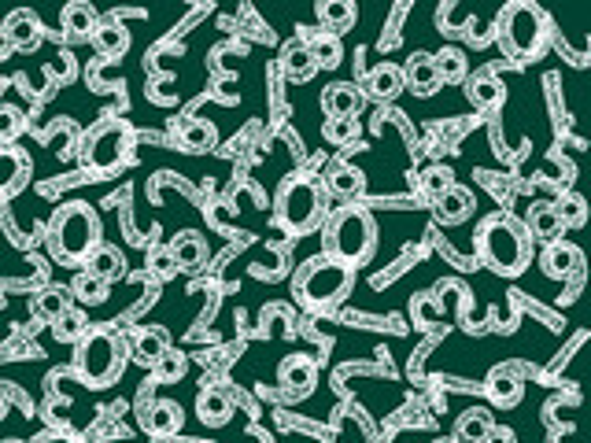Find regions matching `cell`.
Instances as JSON below:
<instances>
[{
  "instance_id": "16",
  "label": "cell",
  "mask_w": 591,
  "mask_h": 443,
  "mask_svg": "<svg viewBox=\"0 0 591 443\" xmlns=\"http://www.w3.org/2000/svg\"><path fill=\"white\" fill-rule=\"evenodd\" d=\"M167 248H170V255H174V266H178L181 274H193V270H200V266L207 263V240L200 237L196 229H181Z\"/></svg>"
},
{
  "instance_id": "19",
  "label": "cell",
  "mask_w": 591,
  "mask_h": 443,
  "mask_svg": "<svg viewBox=\"0 0 591 443\" xmlns=\"http://www.w3.org/2000/svg\"><path fill=\"white\" fill-rule=\"evenodd\" d=\"M521 226H525L529 240H543V244L562 240V233H566V226H562V218H558L555 204H532Z\"/></svg>"
},
{
  "instance_id": "48",
  "label": "cell",
  "mask_w": 591,
  "mask_h": 443,
  "mask_svg": "<svg viewBox=\"0 0 591 443\" xmlns=\"http://www.w3.org/2000/svg\"><path fill=\"white\" fill-rule=\"evenodd\" d=\"M8 52H12V41H8V37L0 34V60H4V56H8Z\"/></svg>"
},
{
  "instance_id": "17",
  "label": "cell",
  "mask_w": 591,
  "mask_h": 443,
  "mask_svg": "<svg viewBox=\"0 0 591 443\" xmlns=\"http://www.w3.org/2000/svg\"><path fill=\"white\" fill-rule=\"evenodd\" d=\"M141 425H145L152 436L167 440V436H178L181 432V425H185V410H181V403H174V399H156V403L145 410Z\"/></svg>"
},
{
  "instance_id": "41",
  "label": "cell",
  "mask_w": 591,
  "mask_h": 443,
  "mask_svg": "<svg viewBox=\"0 0 591 443\" xmlns=\"http://www.w3.org/2000/svg\"><path fill=\"white\" fill-rule=\"evenodd\" d=\"M451 185H455V174H451L447 167H429L422 174V192L429 196V200H440Z\"/></svg>"
},
{
  "instance_id": "7",
  "label": "cell",
  "mask_w": 591,
  "mask_h": 443,
  "mask_svg": "<svg viewBox=\"0 0 591 443\" xmlns=\"http://www.w3.org/2000/svg\"><path fill=\"white\" fill-rule=\"evenodd\" d=\"M133 148V130L126 126V119L119 115H104L100 122H93L85 133H78V152L82 167L89 174H111L130 159Z\"/></svg>"
},
{
  "instance_id": "33",
  "label": "cell",
  "mask_w": 591,
  "mask_h": 443,
  "mask_svg": "<svg viewBox=\"0 0 591 443\" xmlns=\"http://www.w3.org/2000/svg\"><path fill=\"white\" fill-rule=\"evenodd\" d=\"M85 82H89V89H93V93H119V89H122L119 63H111V60L89 63V71H85Z\"/></svg>"
},
{
  "instance_id": "11",
  "label": "cell",
  "mask_w": 591,
  "mask_h": 443,
  "mask_svg": "<svg viewBox=\"0 0 591 443\" xmlns=\"http://www.w3.org/2000/svg\"><path fill=\"white\" fill-rule=\"evenodd\" d=\"M366 108V96L355 82H333L322 93V111L329 119H359Z\"/></svg>"
},
{
  "instance_id": "5",
  "label": "cell",
  "mask_w": 591,
  "mask_h": 443,
  "mask_svg": "<svg viewBox=\"0 0 591 443\" xmlns=\"http://www.w3.org/2000/svg\"><path fill=\"white\" fill-rule=\"evenodd\" d=\"M322 248L326 255L340 259L359 270L362 263H370L377 252V222L366 207H337L333 215L326 218V237H322Z\"/></svg>"
},
{
  "instance_id": "14",
  "label": "cell",
  "mask_w": 591,
  "mask_h": 443,
  "mask_svg": "<svg viewBox=\"0 0 591 443\" xmlns=\"http://www.w3.org/2000/svg\"><path fill=\"white\" fill-rule=\"evenodd\" d=\"M93 48L100 52V60H111V63H122V56L130 52V30L119 23V19H100L97 30L89 34Z\"/></svg>"
},
{
  "instance_id": "8",
  "label": "cell",
  "mask_w": 591,
  "mask_h": 443,
  "mask_svg": "<svg viewBox=\"0 0 591 443\" xmlns=\"http://www.w3.org/2000/svg\"><path fill=\"white\" fill-rule=\"evenodd\" d=\"M278 218L296 237L314 233L326 222V192L311 174H289L278 189Z\"/></svg>"
},
{
  "instance_id": "36",
  "label": "cell",
  "mask_w": 591,
  "mask_h": 443,
  "mask_svg": "<svg viewBox=\"0 0 591 443\" xmlns=\"http://www.w3.org/2000/svg\"><path fill=\"white\" fill-rule=\"evenodd\" d=\"M185 373H189V355H181V351H174V348H167L152 362V377H156L159 384H178Z\"/></svg>"
},
{
  "instance_id": "23",
  "label": "cell",
  "mask_w": 591,
  "mask_h": 443,
  "mask_svg": "<svg viewBox=\"0 0 591 443\" xmlns=\"http://www.w3.org/2000/svg\"><path fill=\"white\" fill-rule=\"evenodd\" d=\"M85 274L100 277V281H119L122 274H126V255L119 252V248H111V244H97L93 248V255L85 259Z\"/></svg>"
},
{
  "instance_id": "30",
  "label": "cell",
  "mask_w": 591,
  "mask_h": 443,
  "mask_svg": "<svg viewBox=\"0 0 591 443\" xmlns=\"http://www.w3.org/2000/svg\"><path fill=\"white\" fill-rule=\"evenodd\" d=\"M67 292H71V300L74 303H82V307H100V303L108 300V281H100V277H93V274H78L67 285Z\"/></svg>"
},
{
  "instance_id": "29",
  "label": "cell",
  "mask_w": 591,
  "mask_h": 443,
  "mask_svg": "<svg viewBox=\"0 0 591 443\" xmlns=\"http://www.w3.org/2000/svg\"><path fill=\"white\" fill-rule=\"evenodd\" d=\"M492 414L484 407H470V410H462L459 421H455V440L459 443H484V436L492 432Z\"/></svg>"
},
{
  "instance_id": "37",
  "label": "cell",
  "mask_w": 591,
  "mask_h": 443,
  "mask_svg": "<svg viewBox=\"0 0 591 443\" xmlns=\"http://www.w3.org/2000/svg\"><path fill=\"white\" fill-rule=\"evenodd\" d=\"M85 329H89V322H85V314L78 307L63 311L60 318H52V340H60V344H78Z\"/></svg>"
},
{
  "instance_id": "45",
  "label": "cell",
  "mask_w": 591,
  "mask_h": 443,
  "mask_svg": "<svg viewBox=\"0 0 591 443\" xmlns=\"http://www.w3.org/2000/svg\"><path fill=\"white\" fill-rule=\"evenodd\" d=\"M414 311H418V322H422V325H436V322H440V311H436L429 300H418V307H414Z\"/></svg>"
},
{
  "instance_id": "42",
  "label": "cell",
  "mask_w": 591,
  "mask_h": 443,
  "mask_svg": "<svg viewBox=\"0 0 591 443\" xmlns=\"http://www.w3.org/2000/svg\"><path fill=\"white\" fill-rule=\"evenodd\" d=\"M555 211H558V218H562V226H566V229L569 226H584V200H580V196H573V192L558 200Z\"/></svg>"
},
{
  "instance_id": "1",
  "label": "cell",
  "mask_w": 591,
  "mask_h": 443,
  "mask_svg": "<svg viewBox=\"0 0 591 443\" xmlns=\"http://www.w3.org/2000/svg\"><path fill=\"white\" fill-rule=\"evenodd\" d=\"M351 288H355V266L340 263L326 252L303 259L296 266V274H292V296H296L303 311L311 314L337 311L340 303L351 296Z\"/></svg>"
},
{
  "instance_id": "31",
  "label": "cell",
  "mask_w": 591,
  "mask_h": 443,
  "mask_svg": "<svg viewBox=\"0 0 591 443\" xmlns=\"http://www.w3.org/2000/svg\"><path fill=\"white\" fill-rule=\"evenodd\" d=\"M307 52H311L314 67H326V71H337L340 60H344V48H340V37L326 34V30H322L318 37H311V41H307Z\"/></svg>"
},
{
  "instance_id": "9",
  "label": "cell",
  "mask_w": 591,
  "mask_h": 443,
  "mask_svg": "<svg viewBox=\"0 0 591 443\" xmlns=\"http://www.w3.org/2000/svg\"><path fill=\"white\" fill-rule=\"evenodd\" d=\"M278 384L289 399H307L318 384V366L307 355H289L278 366Z\"/></svg>"
},
{
  "instance_id": "34",
  "label": "cell",
  "mask_w": 591,
  "mask_h": 443,
  "mask_svg": "<svg viewBox=\"0 0 591 443\" xmlns=\"http://www.w3.org/2000/svg\"><path fill=\"white\" fill-rule=\"evenodd\" d=\"M74 307V300H71V292L67 288H60V285H49V288H41L34 296V311L41 314V318H60L63 311H71Z\"/></svg>"
},
{
  "instance_id": "27",
  "label": "cell",
  "mask_w": 591,
  "mask_h": 443,
  "mask_svg": "<svg viewBox=\"0 0 591 443\" xmlns=\"http://www.w3.org/2000/svg\"><path fill=\"white\" fill-rule=\"evenodd\" d=\"M466 96H470L477 108H484V111H495L503 100H507V89H503V82L495 78V74H473L470 82H466Z\"/></svg>"
},
{
  "instance_id": "3",
  "label": "cell",
  "mask_w": 591,
  "mask_h": 443,
  "mask_svg": "<svg viewBox=\"0 0 591 443\" xmlns=\"http://www.w3.org/2000/svg\"><path fill=\"white\" fill-rule=\"evenodd\" d=\"M477 252L499 277H521L532 263V240L518 218L488 215L477 226Z\"/></svg>"
},
{
  "instance_id": "24",
  "label": "cell",
  "mask_w": 591,
  "mask_h": 443,
  "mask_svg": "<svg viewBox=\"0 0 591 443\" xmlns=\"http://www.w3.org/2000/svg\"><path fill=\"white\" fill-rule=\"evenodd\" d=\"M60 23H63V30H67L71 37H89L93 30H97L100 15H97V8H93L89 0H71V4H63Z\"/></svg>"
},
{
  "instance_id": "44",
  "label": "cell",
  "mask_w": 591,
  "mask_h": 443,
  "mask_svg": "<svg viewBox=\"0 0 591 443\" xmlns=\"http://www.w3.org/2000/svg\"><path fill=\"white\" fill-rule=\"evenodd\" d=\"M19 130H23V115L15 108H0V144H12Z\"/></svg>"
},
{
  "instance_id": "38",
  "label": "cell",
  "mask_w": 591,
  "mask_h": 443,
  "mask_svg": "<svg viewBox=\"0 0 591 443\" xmlns=\"http://www.w3.org/2000/svg\"><path fill=\"white\" fill-rule=\"evenodd\" d=\"M488 396L499 403V407H514L521 399V384H518V377L510 370H495L492 373V381H488Z\"/></svg>"
},
{
  "instance_id": "20",
  "label": "cell",
  "mask_w": 591,
  "mask_h": 443,
  "mask_svg": "<svg viewBox=\"0 0 591 443\" xmlns=\"http://www.w3.org/2000/svg\"><path fill=\"white\" fill-rule=\"evenodd\" d=\"M196 418L204 421L207 429H222V425H230L233 399L226 396L222 388H204V392L196 396Z\"/></svg>"
},
{
  "instance_id": "10",
  "label": "cell",
  "mask_w": 591,
  "mask_h": 443,
  "mask_svg": "<svg viewBox=\"0 0 591 443\" xmlns=\"http://www.w3.org/2000/svg\"><path fill=\"white\" fill-rule=\"evenodd\" d=\"M30 156H26L23 148H15V144H0V200H8L15 192L23 189L26 181H30Z\"/></svg>"
},
{
  "instance_id": "35",
  "label": "cell",
  "mask_w": 591,
  "mask_h": 443,
  "mask_svg": "<svg viewBox=\"0 0 591 443\" xmlns=\"http://www.w3.org/2000/svg\"><path fill=\"white\" fill-rule=\"evenodd\" d=\"M281 67H285V74H289V78H296V82H307V78L318 71L303 41H292V45L281 52Z\"/></svg>"
},
{
  "instance_id": "43",
  "label": "cell",
  "mask_w": 591,
  "mask_h": 443,
  "mask_svg": "<svg viewBox=\"0 0 591 443\" xmlns=\"http://www.w3.org/2000/svg\"><path fill=\"white\" fill-rule=\"evenodd\" d=\"M148 270H152L156 277H163V281L178 274V266H174V255H170L167 244H159V248H152V252H148Z\"/></svg>"
},
{
  "instance_id": "47",
  "label": "cell",
  "mask_w": 591,
  "mask_h": 443,
  "mask_svg": "<svg viewBox=\"0 0 591 443\" xmlns=\"http://www.w3.org/2000/svg\"><path fill=\"white\" fill-rule=\"evenodd\" d=\"M30 443H74L67 432H41L37 440H30Z\"/></svg>"
},
{
  "instance_id": "49",
  "label": "cell",
  "mask_w": 591,
  "mask_h": 443,
  "mask_svg": "<svg viewBox=\"0 0 591 443\" xmlns=\"http://www.w3.org/2000/svg\"><path fill=\"white\" fill-rule=\"evenodd\" d=\"M8 418V396H4V392H0V421Z\"/></svg>"
},
{
  "instance_id": "28",
  "label": "cell",
  "mask_w": 591,
  "mask_h": 443,
  "mask_svg": "<svg viewBox=\"0 0 591 443\" xmlns=\"http://www.w3.org/2000/svg\"><path fill=\"white\" fill-rule=\"evenodd\" d=\"M436 63V78L440 85H459L470 78V60H466V52L462 48H440L433 56Z\"/></svg>"
},
{
  "instance_id": "25",
  "label": "cell",
  "mask_w": 591,
  "mask_h": 443,
  "mask_svg": "<svg viewBox=\"0 0 591 443\" xmlns=\"http://www.w3.org/2000/svg\"><path fill=\"white\" fill-rule=\"evenodd\" d=\"M318 23L326 26V34L340 37L344 30L359 23V12H355V4L351 0H322L318 4Z\"/></svg>"
},
{
  "instance_id": "13",
  "label": "cell",
  "mask_w": 591,
  "mask_h": 443,
  "mask_svg": "<svg viewBox=\"0 0 591 443\" xmlns=\"http://www.w3.org/2000/svg\"><path fill=\"white\" fill-rule=\"evenodd\" d=\"M580 263H584V255H580V248L577 244H569V240H551L540 255V270L547 277H555V281L573 277L580 270Z\"/></svg>"
},
{
  "instance_id": "32",
  "label": "cell",
  "mask_w": 591,
  "mask_h": 443,
  "mask_svg": "<svg viewBox=\"0 0 591 443\" xmlns=\"http://www.w3.org/2000/svg\"><path fill=\"white\" fill-rule=\"evenodd\" d=\"M329 192L340 196V200H351V204H355L362 192H366V174H362L359 167L333 170V178H329Z\"/></svg>"
},
{
  "instance_id": "2",
  "label": "cell",
  "mask_w": 591,
  "mask_h": 443,
  "mask_svg": "<svg viewBox=\"0 0 591 443\" xmlns=\"http://www.w3.org/2000/svg\"><path fill=\"white\" fill-rule=\"evenodd\" d=\"M100 237H104V226H100L97 207H89L85 200H71L52 211L45 244L60 266H82L93 255V248L104 244Z\"/></svg>"
},
{
  "instance_id": "4",
  "label": "cell",
  "mask_w": 591,
  "mask_h": 443,
  "mask_svg": "<svg viewBox=\"0 0 591 443\" xmlns=\"http://www.w3.org/2000/svg\"><path fill=\"white\" fill-rule=\"evenodd\" d=\"M126 362H130V344H126V336H119L108 325L85 329L82 340L74 344V373L89 388L115 384L126 373Z\"/></svg>"
},
{
  "instance_id": "15",
  "label": "cell",
  "mask_w": 591,
  "mask_h": 443,
  "mask_svg": "<svg viewBox=\"0 0 591 443\" xmlns=\"http://www.w3.org/2000/svg\"><path fill=\"white\" fill-rule=\"evenodd\" d=\"M0 34L8 37L12 48H19V52H34L41 45V37H45V30H41V19L34 12L19 8V12L8 15V23L0 26Z\"/></svg>"
},
{
  "instance_id": "21",
  "label": "cell",
  "mask_w": 591,
  "mask_h": 443,
  "mask_svg": "<svg viewBox=\"0 0 591 443\" xmlns=\"http://www.w3.org/2000/svg\"><path fill=\"white\" fill-rule=\"evenodd\" d=\"M433 207H436V218H440L444 226H459V222H466V218L473 215L477 200H473L470 189H462V185H451V189H447L440 200H433Z\"/></svg>"
},
{
  "instance_id": "22",
  "label": "cell",
  "mask_w": 591,
  "mask_h": 443,
  "mask_svg": "<svg viewBox=\"0 0 591 443\" xmlns=\"http://www.w3.org/2000/svg\"><path fill=\"white\" fill-rule=\"evenodd\" d=\"M178 144L181 152H193V156L211 152L218 144V126L211 119H185L178 126Z\"/></svg>"
},
{
  "instance_id": "26",
  "label": "cell",
  "mask_w": 591,
  "mask_h": 443,
  "mask_svg": "<svg viewBox=\"0 0 591 443\" xmlns=\"http://www.w3.org/2000/svg\"><path fill=\"white\" fill-rule=\"evenodd\" d=\"M167 348H170V336H167V329H159V325H145V329H137L133 340H130V355L133 359L148 362V366H152V362H156Z\"/></svg>"
},
{
  "instance_id": "40",
  "label": "cell",
  "mask_w": 591,
  "mask_h": 443,
  "mask_svg": "<svg viewBox=\"0 0 591 443\" xmlns=\"http://www.w3.org/2000/svg\"><path fill=\"white\" fill-rule=\"evenodd\" d=\"M322 133H326L329 144H337V148H348V144H355L362 137V126H359V119H326Z\"/></svg>"
},
{
  "instance_id": "6",
  "label": "cell",
  "mask_w": 591,
  "mask_h": 443,
  "mask_svg": "<svg viewBox=\"0 0 591 443\" xmlns=\"http://www.w3.org/2000/svg\"><path fill=\"white\" fill-rule=\"evenodd\" d=\"M495 37H499V48L507 52L510 60L529 63L547 48L551 19H547L543 8H536L532 0H514V4H507V8L499 12Z\"/></svg>"
},
{
  "instance_id": "39",
  "label": "cell",
  "mask_w": 591,
  "mask_h": 443,
  "mask_svg": "<svg viewBox=\"0 0 591 443\" xmlns=\"http://www.w3.org/2000/svg\"><path fill=\"white\" fill-rule=\"evenodd\" d=\"M49 148L60 159H71L74 152H78V130H74V122L60 119L56 126H52V130H49Z\"/></svg>"
},
{
  "instance_id": "12",
  "label": "cell",
  "mask_w": 591,
  "mask_h": 443,
  "mask_svg": "<svg viewBox=\"0 0 591 443\" xmlns=\"http://www.w3.org/2000/svg\"><path fill=\"white\" fill-rule=\"evenodd\" d=\"M403 71V89L414 96H433L440 93V78H436L433 52H414L411 60L399 67Z\"/></svg>"
},
{
  "instance_id": "18",
  "label": "cell",
  "mask_w": 591,
  "mask_h": 443,
  "mask_svg": "<svg viewBox=\"0 0 591 443\" xmlns=\"http://www.w3.org/2000/svg\"><path fill=\"white\" fill-rule=\"evenodd\" d=\"M362 96L370 100H381V104H388V100H396L399 93H403V71H399L396 63H377L374 71L366 74V82L359 85Z\"/></svg>"
},
{
  "instance_id": "46",
  "label": "cell",
  "mask_w": 591,
  "mask_h": 443,
  "mask_svg": "<svg viewBox=\"0 0 591 443\" xmlns=\"http://www.w3.org/2000/svg\"><path fill=\"white\" fill-rule=\"evenodd\" d=\"M484 443H514V436H510V429H499V425H492V432L484 436Z\"/></svg>"
}]
</instances>
